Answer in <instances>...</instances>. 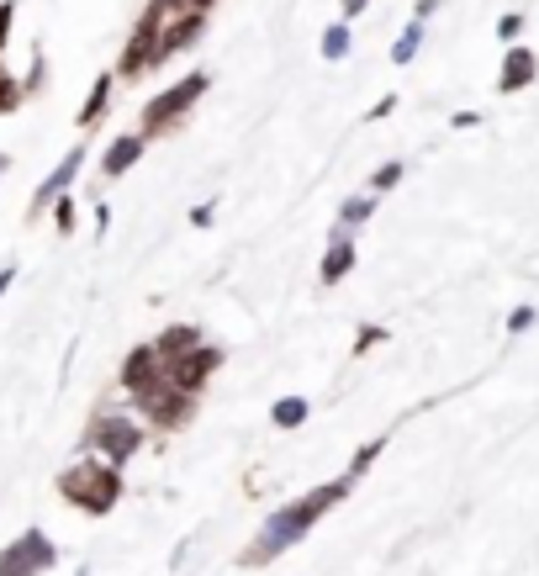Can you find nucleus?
I'll return each mask as SVG.
<instances>
[{"mask_svg": "<svg viewBox=\"0 0 539 576\" xmlns=\"http://www.w3.org/2000/svg\"><path fill=\"white\" fill-rule=\"evenodd\" d=\"M381 344H386V328H381V323H365V328L355 333V344H349V355H355V360H365L370 349H381Z\"/></svg>", "mask_w": 539, "mask_h": 576, "instance_id": "nucleus-23", "label": "nucleus"}, {"mask_svg": "<svg viewBox=\"0 0 539 576\" xmlns=\"http://www.w3.org/2000/svg\"><path fill=\"white\" fill-rule=\"evenodd\" d=\"M148 6H170V11H180V0H148Z\"/></svg>", "mask_w": 539, "mask_h": 576, "instance_id": "nucleus-37", "label": "nucleus"}, {"mask_svg": "<svg viewBox=\"0 0 539 576\" xmlns=\"http://www.w3.org/2000/svg\"><path fill=\"white\" fill-rule=\"evenodd\" d=\"M22 80H16V74L6 69V74H0V117H11V111H22Z\"/></svg>", "mask_w": 539, "mask_h": 576, "instance_id": "nucleus-22", "label": "nucleus"}, {"mask_svg": "<svg viewBox=\"0 0 539 576\" xmlns=\"http://www.w3.org/2000/svg\"><path fill=\"white\" fill-rule=\"evenodd\" d=\"M518 32H524V16H518V11H508L503 22H497V37H503V43L513 48V43H518Z\"/></svg>", "mask_w": 539, "mask_h": 576, "instance_id": "nucleus-27", "label": "nucleus"}, {"mask_svg": "<svg viewBox=\"0 0 539 576\" xmlns=\"http://www.w3.org/2000/svg\"><path fill=\"white\" fill-rule=\"evenodd\" d=\"M143 138L138 133H122V138H111L106 143V154H101V180H122L127 170H133V164L143 159Z\"/></svg>", "mask_w": 539, "mask_h": 576, "instance_id": "nucleus-14", "label": "nucleus"}, {"mask_svg": "<svg viewBox=\"0 0 539 576\" xmlns=\"http://www.w3.org/2000/svg\"><path fill=\"white\" fill-rule=\"evenodd\" d=\"M80 164H90V154H85V143H74L69 154H64L59 164H53V170H48L43 180H37L32 207H27V222H37V217L48 212V201H53V196H64V191H69V185H74V175H80Z\"/></svg>", "mask_w": 539, "mask_h": 576, "instance_id": "nucleus-8", "label": "nucleus"}, {"mask_svg": "<svg viewBox=\"0 0 539 576\" xmlns=\"http://www.w3.org/2000/svg\"><path fill=\"white\" fill-rule=\"evenodd\" d=\"M111 90H117V74H96L90 96L80 101V111H74V127H80V133H96V127L106 122V111H111Z\"/></svg>", "mask_w": 539, "mask_h": 576, "instance_id": "nucleus-13", "label": "nucleus"}, {"mask_svg": "<svg viewBox=\"0 0 539 576\" xmlns=\"http://www.w3.org/2000/svg\"><path fill=\"white\" fill-rule=\"evenodd\" d=\"M53 561H59V545L43 529H27L11 545H0V576H43L53 571Z\"/></svg>", "mask_w": 539, "mask_h": 576, "instance_id": "nucleus-7", "label": "nucleus"}, {"mask_svg": "<svg viewBox=\"0 0 539 576\" xmlns=\"http://www.w3.org/2000/svg\"><path fill=\"white\" fill-rule=\"evenodd\" d=\"M106 228H111V207H106V201H96V238H106Z\"/></svg>", "mask_w": 539, "mask_h": 576, "instance_id": "nucleus-31", "label": "nucleus"}, {"mask_svg": "<svg viewBox=\"0 0 539 576\" xmlns=\"http://www.w3.org/2000/svg\"><path fill=\"white\" fill-rule=\"evenodd\" d=\"M534 74H539V53L524 48V43H513L503 53V69H497V96H518V90H529Z\"/></svg>", "mask_w": 539, "mask_h": 576, "instance_id": "nucleus-11", "label": "nucleus"}, {"mask_svg": "<svg viewBox=\"0 0 539 576\" xmlns=\"http://www.w3.org/2000/svg\"><path fill=\"white\" fill-rule=\"evenodd\" d=\"M450 127H455V133H471V127H481V117H476V111H455Z\"/></svg>", "mask_w": 539, "mask_h": 576, "instance_id": "nucleus-30", "label": "nucleus"}, {"mask_svg": "<svg viewBox=\"0 0 539 576\" xmlns=\"http://www.w3.org/2000/svg\"><path fill=\"white\" fill-rule=\"evenodd\" d=\"M392 111H397V96H381L376 106L365 111V122H386V117H392Z\"/></svg>", "mask_w": 539, "mask_h": 576, "instance_id": "nucleus-28", "label": "nucleus"}, {"mask_svg": "<svg viewBox=\"0 0 539 576\" xmlns=\"http://www.w3.org/2000/svg\"><path fill=\"white\" fill-rule=\"evenodd\" d=\"M370 6V0H344V22H355V16Z\"/></svg>", "mask_w": 539, "mask_h": 576, "instance_id": "nucleus-34", "label": "nucleus"}, {"mask_svg": "<svg viewBox=\"0 0 539 576\" xmlns=\"http://www.w3.org/2000/svg\"><path fill=\"white\" fill-rule=\"evenodd\" d=\"M222 360H228V355H222V344H196L191 349V355H180V360H170V365H164V381H170L175 386V392H185V397H207V386H212V376H217V370H222Z\"/></svg>", "mask_w": 539, "mask_h": 576, "instance_id": "nucleus-6", "label": "nucleus"}, {"mask_svg": "<svg viewBox=\"0 0 539 576\" xmlns=\"http://www.w3.org/2000/svg\"><path fill=\"white\" fill-rule=\"evenodd\" d=\"M6 175H11V154H0V185H6Z\"/></svg>", "mask_w": 539, "mask_h": 576, "instance_id": "nucleus-36", "label": "nucleus"}, {"mask_svg": "<svg viewBox=\"0 0 539 576\" xmlns=\"http://www.w3.org/2000/svg\"><path fill=\"white\" fill-rule=\"evenodd\" d=\"M0 74H6V59H0Z\"/></svg>", "mask_w": 539, "mask_h": 576, "instance_id": "nucleus-38", "label": "nucleus"}, {"mask_svg": "<svg viewBox=\"0 0 539 576\" xmlns=\"http://www.w3.org/2000/svg\"><path fill=\"white\" fill-rule=\"evenodd\" d=\"M43 85H48V59H43V53H32V69H27V80H22V96H37Z\"/></svg>", "mask_w": 539, "mask_h": 576, "instance_id": "nucleus-24", "label": "nucleus"}, {"mask_svg": "<svg viewBox=\"0 0 539 576\" xmlns=\"http://www.w3.org/2000/svg\"><path fill=\"white\" fill-rule=\"evenodd\" d=\"M217 217V201H201V207H191V228H212Z\"/></svg>", "mask_w": 539, "mask_h": 576, "instance_id": "nucleus-29", "label": "nucleus"}, {"mask_svg": "<svg viewBox=\"0 0 539 576\" xmlns=\"http://www.w3.org/2000/svg\"><path fill=\"white\" fill-rule=\"evenodd\" d=\"M164 376V365H159V355H154V344H138V349H127V360H122V370H117V392L122 397H138L143 386H154Z\"/></svg>", "mask_w": 539, "mask_h": 576, "instance_id": "nucleus-10", "label": "nucleus"}, {"mask_svg": "<svg viewBox=\"0 0 539 576\" xmlns=\"http://www.w3.org/2000/svg\"><path fill=\"white\" fill-rule=\"evenodd\" d=\"M355 265H360V244H355V233H344V228H333L328 233V249H323V259H318V286H339V281H349L355 275Z\"/></svg>", "mask_w": 539, "mask_h": 576, "instance_id": "nucleus-9", "label": "nucleus"}, {"mask_svg": "<svg viewBox=\"0 0 539 576\" xmlns=\"http://www.w3.org/2000/svg\"><path fill=\"white\" fill-rule=\"evenodd\" d=\"M376 207H381V196H370V191H355V196H344V201H339V217H333V228L355 233V228H365V222L376 217Z\"/></svg>", "mask_w": 539, "mask_h": 576, "instance_id": "nucleus-15", "label": "nucleus"}, {"mask_svg": "<svg viewBox=\"0 0 539 576\" xmlns=\"http://www.w3.org/2000/svg\"><path fill=\"white\" fill-rule=\"evenodd\" d=\"M207 90H212V74H207V69H191L185 80L164 85L159 96L143 106V117H138V138H143V143H159L164 133H175V127L201 106V96H207Z\"/></svg>", "mask_w": 539, "mask_h": 576, "instance_id": "nucleus-4", "label": "nucleus"}, {"mask_svg": "<svg viewBox=\"0 0 539 576\" xmlns=\"http://www.w3.org/2000/svg\"><path fill=\"white\" fill-rule=\"evenodd\" d=\"M418 48H423V22H407V27H402V37L392 43V64H397V69H407V64L418 59Z\"/></svg>", "mask_w": 539, "mask_h": 576, "instance_id": "nucleus-20", "label": "nucleus"}, {"mask_svg": "<svg viewBox=\"0 0 539 576\" xmlns=\"http://www.w3.org/2000/svg\"><path fill=\"white\" fill-rule=\"evenodd\" d=\"M434 11H439V0H418V6H413V22H429Z\"/></svg>", "mask_w": 539, "mask_h": 576, "instance_id": "nucleus-32", "label": "nucleus"}, {"mask_svg": "<svg viewBox=\"0 0 539 576\" xmlns=\"http://www.w3.org/2000/svg\"><path fill=\"white\" fill-rule=\"evenodd\" d=\"M307 413H312L307 397H281V402L270 407V423H275V429H302Z\"/></svg>", "mask_w": 539, "mask_h": 576, "instance_id": "nucleus-17", "label": "nucleus"}, {"mask_svg": "<svg viewBox=\"0 0 539 576\" xmlns=\"http://www.w3.org/2000/svg\"><path fill=\"white\" fill-rule=\"evenodd\" d=\"M217 0H180V11H201V16H212Z\"/></svg>", "mask_w": 539, "mask_h": 576, "instance_id": "nucleus-33", "label": "nucleus"}, {"mask_svg": "<svg viewBox=\"0 0 539 576\" xmlns=\"http://www.w3.org/2000/svg\"><path fill=\"white\" fill-rule=\"evenodd\" d=\"M381 455H386V434H376V439H365L360 450H355V460H349V471H344V481H355V487H360V476H365L370 466H376Z\"/></svg>", "mask_w": 539, "mask_h": 576, "instance_id": "nucleus-18", "label": "nucleus"}, {"mask_svg": "<svg viewBox=\"0 0 539 576\" xmlns=\"http://www.w3.org/2000/svg\"><path fill=\"white\" fill-rule=\"evenodd\" d=\"M127 407H133V413L143 418V429H159V434H180L185 423L196 418V397H185V392H175L170 381H154V386H143L138 397H127Z\"/></svg>", "mask_w": 539, "mask_h": 576, "instance_id": "nucleus-5", "label": "nucleus"}, {"mask_svg": "<svg viewBox=\"0 0 539 576\" xmlns=\"http://www.w3.org/2000/svg\"><path fill=\"white\" fill-rule=\"evenodd\" d=\"M402 180H407V164H402V159H386L381 170L370 175V185H365V191H370V196H386V191H397Z\"/></svg>", "mask_w": 539, "mask_h": 576, "instance_id": "nucleus-21", "label": "nucleus"}, {"mask_svg": "<svg viewBox=\"0 0 539 576\" xmlns=\"http://www.w3.org/2000/svg\"><path fill=\"white\" fill-rule=\"evenodd\" d=\"M355 492V481H344V476H333V481H323V487H312L307 497H296V503H281L265 524H259V534H254V545L238 555V566H249V571H259V566H270V561H281V555L291 550V545H302L307 534H312V524H318L323 513H333L344 503V497Z\"/></svg>", "mask_w": 539, "mask_h": 576, "instance_id": "nucleus-1", "label": "nucleus"}, {"mask_svg": "<svg viewBox=\"0 0 539 576\" xmlns=\"http://www.w3.org/2000/svg\"><path fill=\"white\" fill-rule=\"evenodd\" d=\"M48 217H53V233H59V238H74V228H80V196H74V191L53 196L48 201Z\"/></svg>", "mask_w": 539, "mask_h": 576, "instance_id": "nucleus-16", "label": "nucleus"}, {"mask_svg": "<svg viewBox=\"0 0 539 576\" xmlns=\"http://www.w3.org/2000/svg\"><path fill=\"white\" fill-rule=\"evenodd\" d=\"M143 444H148V429H143V418L133 413V407L101 402L96 413H90L85 434H80V455H96V460H106V466H127Z\"/></svg>", "mask_w": 539, "mask_h": 576, "instance_id": "nucleus-3", "label": "nucleus"}, {"mask_svg": "<svg viewBox=\"0 0 539 576\" xmlns=\"http://www.w3.org/2000/svg\"><path fill=\"white\" fill-rule=\"evenodd\" d=\"M349 48H355V32H349V22H333V27L323 32V59H328V64H344Z\"/></svg>", "mask_w": 539, "mask_h": 576, "instance_id": "nucleus-19", "label": "nucleus"}, {"mask_svg": "<svg viewBox=\"0 0 539 576\" xmlns=\"http://www.w3.org/2000/svg\"><path fill=\"white\" fill-rule=\"evenodd\" d=\"M534 323H539V312H534L529 302H524V307H513V312H508V333H529Z\"/></svg>", "mask_w": 539, "mask_h": 576, "instance_id": "nucleus-26", "label": "nucleus"}, {"mask_svg": "<svg viewBox=\"0 0 539 576\" xmlns=\"http://www.w3.org/2000/svg\"><path fill=\"white\" fill-rule=\"evenodd\" d=\"M53 487H59V497L69 508H80L90 518H106L122 503L127 481H122V466H106V460H96V455H80L74 466H64L59 476H53Z\"/></svg>", "mask_w": 539, "mask_h": 576, "instance_id": "nucleus-2", "label": "nucleus"}, {"mask_svg": "<svg viewBox=\"0 0 539 576\" xmlns=\"http://www.w3.org/2000/svg\"><path fill=\"white\" fill-rule=\"evenodd\" d=\"M154 344V355H159V365H170V360H180V355H191L196 344H207V328H196V323H170L159 333V339H148Z\"/></svg>", "mask_w": 539, "mask_h": 576, "instance_id": "nucleus-12", "label": "nucleus"}, {"mask_svg": "<svg viewBox=\"0 0 539 576\" xmlns=\"http://www.w3.org/2000/svg\"><path fill=\"white\" fill-rule=\"evenodd\" d=\"M11 32H16V0H0V53L11 48Z\"/></svg>", "mask_w": 539, "mask_h": 576, "instance_id": "nucleus-25", "label": "nucleus"}, {"mask_svg": "<svg viewBox=\"0 0 539 576\" xmlns=\"http://www.w3.org/2000/svg\"><path fill=\"white\" fill-rule=\"evenodd\" d=\"M16 286V265H6V270H0V296H6Z\"/></svg>", "mask_w": 539, "mask_h": 576, "instance_id": "nucleus-35", "label": "nucleus"}]
</instances>
